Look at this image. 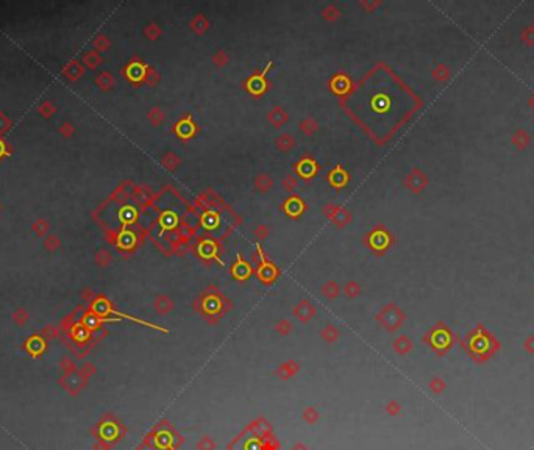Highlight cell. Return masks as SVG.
<instances>
[{
	"instance_id": "cell-34",
	"label": "cell",
	"mask_w": 534,
	"mask_h": 450,
	"mask_svg": "<svg viewBox=\"0 0 534 450\" xmlns=\"http://www.w3.org/2000/svg\"><path fill=\"white\" fill-rule=\"evenodd\" d=\"M291 330H292V325H291V322H289V321H286V319H283V321H280V322L277 324V332H278V333H281V334H287Z\"/></svg>"
},
{
	"instance_id": "cell-32",
	"label": "cell",
	"mask_w": 534,
	"mask_h": 450,
	"mask_svg": "<svg viewBox=\"0 0 534 450\" xmlns=\"http://www.w3.org/2000/svg\"><path fill=\"white\" fill-rule=\"evenodd\" d=\"M394 347H395L397 352H400V354H405V352H408L411 349V342L406 336H401L395 341V344H394Z\"/></svg>"
},
{
	"instance_id": "cell-29",
	"label": "cell",
	"mask_w": 534,
	"mask_h": 450,
	"mask_svg": "<svg viewBox=\"0 0 534 450\" xmlns=\"http://www.w3.org/2000/svg\"><path fill=\"white\" fill-rule=\"evenodd\" d=\"M144 80H145V83L149 85V86H155L160 81V72L152 69V68H147L145 69V77H144Z\"/></svg>"
},
{
	"instance_id": "cell-40",
	"label": "cell",
	"mask_w": 534,
	"mask_h": 450,
	"mask_svg": "<svg viewBox=\"0 0 534 450\" xmlns=\"http://www.w3.org/2000/svg\"><path fill=\"white\" fill-rule=\"evenodd\" d=\"M531 103H533V105H534V97H533V100H531Z\"/></svg>"
},
{
	"instance_id": "cell-1",
	"label": "cell",
	"mask_w": 534,
	"mask_h": 450,
	"mask_svg": "<svg viewBox=\"0 0 534 450\" xmlns=\"http://www.w3.org/2000/svg\"><path fill=\"white\" fill-rule=\"evenodd\" d=\"M465 346L470 354L475 355L476 358H484L494 352V349L497 347V342L488 332H484L481 327H478L472 334L467 336Z\"/></svg>"
},
{
	"instance_id": "cell-10",
	"label": "cell",
	"mask_w": 534,
	"mask_h": 450,
	"mask_svg": "<svg viewBox=\"0 0 534 450\" xmlns=\"http://www.w3.org/2000/svg\"><path fill=\"white\" fill-rule=\"evenodd\" d=\"M348 178H350V175H348L347 170L342 167V165H338L334 169H331L330 172H328V177H326L328 183H330L331 186H334V188H338V189L347 185Z\"/></svg>"
},
{
	"instance_id": "cell-22",
	"label": "cell",
	"mask_w": 534,
	"mask_h": 450,
	"mask_svg": "<svg viewBox=\"0 0 534 450\" xmlns=\"http://www.w3.org/2000/svg\"><path fill=\"white\" fill-rule=\"evenodd\" d=\"M339 16H341V10H339V8L336 6L334 3L326 5V6L324 8V10H322V18H324L325 21H328V22H334V21H338V19H339Z\"/></svg>"
},
{
	"instance_id": "cell-6",
	"label": "cell",
	"mask_w": 534,
	"mask_h": 450,
	"mask_svg": "<svg viewBox=\"0 0 534 450\" xmlns=\"http://www.w3.org/2000/svg\"><path fill=\"white\" fill-rule=\"evenodd\" d=\"M405 185L408 186V189L414 194H418L425 189V186L428 185V178L422 172L420 169H413L408 174V177L405 178Z\"/></svg>"
},
{
	"instance_id": "cell-18",
	"label": "cell",
	"mask_w": 534,
	"mask_h": 450,
	"mask_svg": "<svg viewBox=\"0 0 534 450\" xmlns=\"http://www.w3.org/2000/svg\"><path fill=\"white\" fill-rule=\"evenodd\" d=\"M180 165H182V158H180L175 152H167V153H164V155H163V158H161V166H163L164 169H166V170H169V172H174V170H175Z\"/></svg>"
},
{
	"instance_id": "cell-25",
	"label": "cell",
	"mask_w": 534,
	"mask_h": 450,
	"mask_svg": "<svg viewBox=\"0 0 534 450\" xmlns=\"http://www.w3.org/2000/svg\"><path fill=\"white\" fill-rule=\"evenodd\" d=\"M164 119H166V113H164L161 108H158V106H155V108L150 110L149 113V120L152 122L153 125H161Z\"/></svg>"
},
{
	"instance_id": "cell-39",
	"label": "cell",
	"mask_w": 534,
	"mask_h": 450,
	"mask_svg": "<svg viewBox=\"0 0 534 450\" xmlns=\"http://www.w3.org/2000/svg\"><path fill=\"white\" fill-rule=\"evenodd\" d=\"M522 36H523V39H525V41H528V43H534V28H533V27L527 28V30H525L523 33H522Z\"/></svg>"
},
{
	"instance_id": "cell-35",
	"label": "cell",
	"mask_w": 534,
	"mask_h": 450,
	"mask_svg": "<svg viewBox=\"0 0 534 450\" xmlns=\"http://www.w3.org/2000/svg\"><path fill=\"white\" fill-rule=\"evenodd\" d=\"M380 5H381V2H369V0H367V2H366V0H361V2H359V6L364 8L367 13H372L375 8H378Z\"/></svg>"
},
{
	"instance_id": "cell-27",
	"label": "cell",
	"mask_w": 534,
	"mask_h": 450,
	"mask_svg": "<svg viewBox=\"0 0 534 450\" xmlns=\"http://www.w3.org/2000/svg\"><path fill=\"white\" fill-rule=\"evenodd\" d=\"M144 33H145V36H147V38L153 41V39H158V38L163 35V28L158 25V24L152 22V24H149V25L145 27Z\"/></svg>"
},
{
	"instance_id": "cell-17",
	"label": "cell",
	"mask_w": 534,
	"mask_h": 450,
	"mask_svg": "<svg viewBox=\"0 0 534 450\" xmlns=\"http://www.w3.org/2000/svg\"><path fill=\"white\" fill-rule=\"evenodd\" d=\"M275 147L280 152L287 153L295 147V138L291 133H281L275 138Z\"/></svg>"
},
{
	"instance_id": "cell-16",
	"label": "cell",
	"mask_w": 534,
	"mask_h": 450,
	"mask_svg": "<svg viewBox=\"0 0 534 450\" xmlns=\"http://www.w3.org/2000/svg\"><path fill=\"white\" fill-rule=\"evenodd\" d=\"M253 186H255V189H256L258 192H267V191H270L275 186V182H274V178L270 177L269 174L261 172V174H258L256 177H255Z\"/></svg>"
},
{
	"instance_id": "cell-15",
	"label": "cell",
	"mask_w": 534,
	"mask_h": 450,
	"mask_svg": "<svg viewBox=\"0 0 534 450\" xmlns=\"http://www.w3.org/2000/svg\"><path fill=\"white\" fill-rule=\"evenodd\" d=\"M189 27H191V30L194 31L195 35L202 36V35H205V31H208V28H209V21H208V18L203 13H199V14H195L194 18H192L191 24H189Z\"/></svg>"
},
{
	"instance_id": "cell-28",
	"label": "cell",
	"mask_w": 534,
	"mask_h": 450,
	"mask_svg": "<svg viewBox=\"0 0 534 450\" xmlns=\"http://www.w3.org/2000/svg\"><path fill=\"white\" fill-rule=\"evenodd\" d=\"M322 338L328 342H333L339 338V330L336 329L334 325H326L325 329L322 330Z\"/></svg>"
},
{
	"instance_id": "cell-14",
	"label": "cell",
	"mask_w": 534,
	"mask_h": 450,
	"mask_svg": "<svg viewBox=\"0 0 534 450\" xmlns=\"http://www.w3.org/2000/svg\"><path fill=\"white\" fill-rule=\"evenodd\" d=\"M232 272L237 280H245V278H249L252 275V266L247 263V261H244L241 258V255H237L236 263L232 267Z\"/></svg>"
},
{
	"instance_id": "cell-11",
	"label": "cell",
	"mask_w": 534,
	"mask_h": 450,
	"mask_svg": "<svg viewBox=\"0 0 534 450\" xmlns=\"http://www.w3.org/2000/svg\"><path fill=\"white\" fill-rule=\"evenodd\" d=\"M330 88H331V91L334 94L344 95L351 89V81H350V78L346 75V73H336V75L330 81Z\"/></svg>"
},
{
	"instance_id": "cell-4",
	"label": "cell",
	"mask_w": 534,
	"mask_h": 450,
	"mask_svg": "<svg viewBox=\"0 0 534 450\" xmlns=\"http://www.w3.org/2000/svg\"><path fill=\"white\" fill-rule=\"evenodd\" d=\"M322 213L338 227H347L351 222V213L347 208L334 205V203H325Z\"/></svg>"
},
{
	"instance_id": "cell-30",
	"label": "cell",
	"mask_w": 534,
	"mask_h": 450,
	"mask_svg": "<svg viewBox=\"0 0 534 450\" xmlns=\"http://www.w3.org/2000/svg\"><path fill=\"white\" fill-rule=\"evenodd\" d=\"M283 188H284L286 191H289V192H291V191H294L295 188H299V180H297V177L292 175V174L286 175V177L283 178Z\"/></svg>"
},
{
	"instance_id": "cell-36",
	"label": "cell",
	"mask_w": 534,
	"mask_h": 450,
	"mask_svg": "<svg viewBox=\"0 0 534 450\" xmlns=\"http://www.w3.org/2000/svg\"><path fill=\"white\" fill-rule=\"evenodd\" d=\"M433 77L438 78V80H445L448 77V71L443 66H438L436 69L433 71Z\"/></svg>"
},
{
	"instance_id": "cell-3",
	"label": "cell",
	"mask_w": 534,
	"mask_h": 450,
	"mask_svg": "<svg viewBox=\"0 0 534 450\" xmlns=\"http://www.w3.org/2000/svg\"><path fill=\"white\" fill-rule=\"evenodd\" d=\"M270 68H272V61H269L267 66L262 69L261 72L253 73V75H250L247 80H245L244 86H245V89H247V93L250 95L259 97V95H262L269 89V81L266 80V75H267V72H269Z\"/></svg>"
},
{
	"instance_id": "cell-13",
	"label": "cell",
	"mask_w": 534,
	"mask_h": 450,
	"mask_svg": "<svg viewBox=\"0 0 534 450\" xmlns=\"http://www.w3.org/2000/svg\"><path fill=\"white\" fill-rule=\"evenodd\" d=\"M431 342L434 347L438 349H445L450 346L451 342V334L447 329H443V327H439L438 330L433 332V338H431Z\"/></svg>"
},
{
	"instance_id": "cell-37",
	"label": "cell",
	"mask_w": 534,
	"mask_h": 450,
	"mask_svg": "<svg viewBox=\"0 0 534 450\" xmlns=\"http://www.w3.org/2000/svg\"><path fill=\"white\" fill-rule=\"evenodd\" d=\"M514 142H515L517 145H519V147L525 145V144L528 142V135L525 133V132H519V133H517V135L514 136Z\"/></svg>"
},
{
	"instance_id": "cell-5",
	"label": "cell",
	"mask_w": 534,
	"mask_h": 450,
	"mask_svg": "<svg viewBox=\"0 0 534 450\" xmlns=\"http://www.w3.org/2000/svg\"><path fill=\"white\" fill-rule=\"evenodd\" d=\"M172 132H174L180 139H183V141H189V139H192L200 132V128L194 122L191 114H186V116H183L174 127H172Z\"/></svg>"
},
{
	"instance_id": "cell-7",
	"label": "cell",
	"mask_w": 534,
	"mask_h": 450,
	"mask_svg": "<svg viewBox=\"0 0 534 450\" xmlns=\"http://www.w3.org/2000/svg\"><path fill=\"white\" fill-rule=\"evenodd\" d=\"M319 172V165L314 158L305 157L295 165V174L303 180H311Z\"/></svg>"
},
{
	"instance_id": "cell-19",
	"label": "cell",
	"mask_w": 534,
	"mask_h": 450,
	"mask_svg": "<svg viewBox=\"0 0 534 450\" xmlns=\"http://www.w3.org/2000/svg\"><path fill=\"white\" fill-rule=\"evenodd\" d=\"M294 313H295V316L300 319V321L305 322V321H309V319L314 316L316 309H314V307L311 305L308 300H303V302H300V305L294 309Z\"/></svg>"
},
{
	"instance_id": "cell-24",
	"label": "cell",
	"mask_w": 534,
	"mask_h": 450,
	"mask_svg": "<svg viewBox=\"0 0 534 450\" xmlns=\"http://www.w3.org/2000/svg\"><path fill=\"white\" fill-rule=\"evenodd\" d=\"M339 291H341V288H339V284L336 283V282H328V283H325V284H324V288H322L324 296H325V297H328V299H334V297H338Z\"/></svg>"
},
{
	"instance_id": "cell-33",
	"label": "cell",
	"mask_w": 534,
	"mask_h": 450,
	"mask_svg": "<svg viewBox=\"0 0 534 450\" xmlns=\"http://www.w3.org/2000/svg\"><path fill=\"white\" fill-rule=\"evenodd\" d=\"M359 291H361V288H359V284H358L356 282H348V283L346 284V288H344V292H346L348 297H355V296H358Z\"/></svg>"
},
{
	"instance_id": "cell-23",
	"label": "cell",
	"mask_w": 534,
	"mask_h": 450,
	"mask_svg": "<svg viewBox=\"0 0 534 450\" xmlns=\"http://www.w3.org/2000/svg\"><path fill=\"white\" fill-rule=\"evenodd\" d=\"M172 307H174V304H172V300L167 297V296H160L157 300H155V308L158 309L160 314H166L169 313Z\"/></svg>"
},
{
	"instance_id": "cell-8",
	"label": "cell",
	"mask_w": 534,
	"mask_h": 450,
	"mask_svg": "<svg viewBox=\"0 0 534 450\" xmlns=\"http://www.w3.org/2000/svg\"><path fill=\"white\" fill-rule=\"evenodd\" d=\"M378 319H381L383 324L388 327L389 330H395L397 327H400L401 321H403V314H401L400 309H397L394 305L386 307L381 314L378 316Z\"/></svg>"
},
{
	"instance_id": "cell-2",
	"label": "cell",
	"mask_w": 534,
	"mask_h": 450,
	"mask_svg": "<svg viewBox=\"0 0 534 450\" xmlns=\"http://www.w3.org/2000/svg\"><path fill=\"white\" fill-rule=\"evenodd\" d=\"M366 244L371 247L376 255H383V253L389 249L392 244V236L388 233V230L383 225H376L373 230L366 235Z\"/></svg>"
},
{
	"instance_id": "cell-31",
	"label": "cell",
	"mask_w": 534,
	"mask_h": 450,
	"mask_svg": "<svg viewBox=\"0 0 534 450\" xmlns=\"http://www.w3.org/2000/svg\"><path fill=\"white\" fill-rule=\"evenodd\" d=\"M253 235H255V238H256L258 241L267 239V236H269V228H267V225H264V224L256 225V227L253 228Z\"/></svg>"
},
{
	"instance_id": "cell-38",
	"label": "cell",
	"mask_w": 534,
	"mask_h": 450,
	"mask_svg": "<svg viewBox=\"0 0 534 450\" xmlns=\"http://www.w3.org/2000/svg\"><path fill=\"white\" fill-rule=\"evenodd\" d=\"M203 219H208V220H203V224H205V222L208 224L207 227H214V225H216V219H217V216H216L212 211H208L207 214L203 216Z\"/></svg>"
},
{
	"instance_id": "cell-21",
	"label": "cell",
	"mask_w": 534,
	"mask_h": 450,
	"mask_svg": "<svg viewBox=\"0 0 534 450\" xmlns=\"http://www.w3.org/2000/svg\"><path fill=\"white\" fill-rule=\"evenodd\" d=\"M199 253L203 257V258H209V257H214L216 255V244L209 241V239H205L200 242L199 245Z\"/></svg>"
},
{
	"instance_id": "cell-26",
	"label": "cell",
	"mask_w": 534,
	"mask_h": 450,
	"mask_svg": "<svg viewBox=\"0 0 534 450\" xmlns=\"http://www.w3.org/2000/svg\"><path fill=\"white\" fill-rule=\"evenodd\" d=\"M211 60H212V63H214L216 68H225L228 64L230 56H228V53L225 50H222V48H220V50H217L214 55H212Z\"/></svg>"
},
{
	"instance_id": "cell-9",
	"label": "cell",
	"mask_w": 534,
	"mask_h": 450,
	"mask_svg": "<svg viewBox=\"0 0 534 450\" xmlns=\"http://www.w3.org/2000/svg\"><path fill=\"white\" fill-rule=\"evenodd\" d=\"M281 208L289 217L297 219V217H300L303 214V211L306 210V203L303 202L302 197H299V195H291V197H287L284 200Z\"/></svg>"
},
{
	"instance_id": "cell-20",
	"label": "cell",
	"mask_w": 534,
	"mask_h": 450,
	"mask_svg": "<svg viewBox=\"0 0 534 450\" xmlns=\"http://www.w3.org/2000/svg\"><path fill=\"white\" fill-rule=\"evenodd\" d=\"M299 127H300V132L303 135H306V136L311 138V136H314L316 132L319 130V122L316 119H313V118H306V119L300 120Z\"/></svg>"
},
{
	"instance_id": "cell-12",
	"label": "cell",
	"mask_w": 534,
	"mask_h": 450,
	"mask_svg": "<svg viewBox=\"0 0 534 450\" xmlns=\"http://www.w3.org/2000/svg\"><path fill=\"white\" fill-rule=\"evenodd\" d=\"M287 119H289V116H287L286 110L283 108V106H280V105H275L274 108L269 111V114H267V120L274 127H277V128L278 127H283L286 122H287Z\"/></svg>"
}]
</instances>
